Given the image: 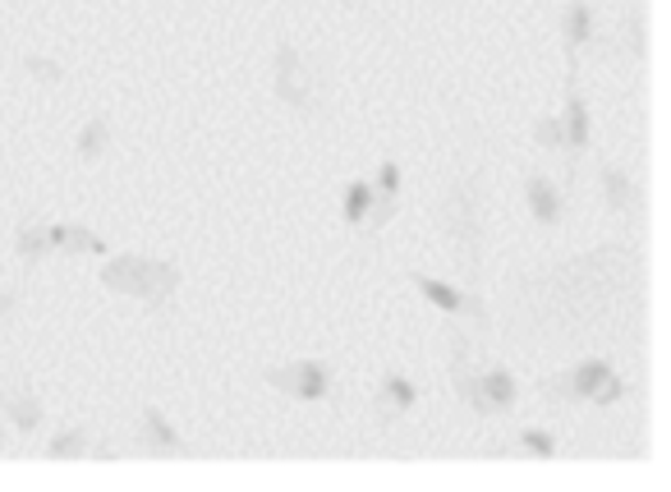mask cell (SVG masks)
<instances>
[{
	"instance_id": "obj_22",
	"label": "cell",
	"mask_w": 671,
	"mask_h": 492,
	"mask_svg": "<svg viewBox=\"0 0 671 492\" xmlns=\"http://www.w3.org/2000/svg\"><path fill=\"white\" fill-rule=\"evenodd\" d=\"M23 74L37 84V88H65V79H69V69L56 61V56H42V51H23Z\"/></svg>"
},
{
	"instance_id": "obj_23",
	"label": "cell",
	"mask_w": 671,
	"mask_h": 492,
	"mask_svg": "<svg viewBox=\"0 0 671 492\" xmlns=\"http://www.w3.org/2000/svg\"><path fill=\"white\" fill-rule=\"evenodd\" d=\"M373 179H350L345 185V194H341V217H345V226L350 230H359L364 226V217H369V207H373Z\"/></svg>"
},
{
	"instance_id": "obj_26",
	"label": "cell",
	"mask_w": 671,
	"mask_h": 492,
	"mask_svg": "<svg viewBox=\"0 0 671 492\" xmlns=\"http://www.w3.org/2000/svg\"><path fill=\"white\" fill-rule=\"evenodd\" d=\"M396 212H400V194H373V207H369V217H364V226L359 230H369V236H382L386 226L396 221Z\"/></svg>"
},
{
	"instance_id": "obj_10",
	"label": "cell",
	"mask_w": 671,
	"mask_h": 492,
	"mask_svg": "<svg viewBox=\"0 0 671 492\" xmlns=\"http://www.w3.org/2000/svg\"><path fill=\"white\" fill-rule=\"evenodd\" d=\"M561 46H565V69H580L584 51L598 46V6L593 0H565L561 6Z\"/></svg>"
},
{
	"instance_id": "obj_8",
	"label": "cell",
	"mask_w": 671,
	"mask_h": 492,
	"mask_svg": "<svg viewBox=\"0 0 671 492\" xmlns=\"http://www.w3.org/2000/svg\"><path fill=\"white\" fill-rule=\"evenodd\" d=\"M263 382L272 386V392L290 396V401L318 405V401L331 396L336 369L327 364V359H290V364H272V369H263Z\"/></svg>"
},
{
	"instance_id": "obj_6",
	"label": "cell",
	"mask_w": 671,
	"mask_h": 492,
	"mask_svg": "<svg viewBox=\"0 0 671 492\" xmlns=\"http://www.w3.org/2000/svg\"><path fill=\"white\" fill-rule=\"evenodd\" d=\"M409 286H415L428 308H437L442 318H455V322H470L479 336L493 331V314H487V299L470 286H455V281H442V276H424V272H409Z\"/></svg>"
},
{
	"instance_id": "obj_25",
	"label": "cell",
	"mask_w": 671,
	"mask_h": 492,
	"mask_svg": "<svg viewBox=\"0 0 671 492\" xmlns=\"http://www.w3.org/2000/svg\"><path fill=\"white\" fill-rule=\"evenodd\" d=\"M529 134H534V143L543 147V152H552V157H565V124H561V116L557 111H543L534 124H529Z\"/></svg>"
},
{
	"instance_id": "obj_16",
	"label": "cell",
	"mask_w": 671,
	"mask_h": 492,
	"mask_svg": "<svg viewBox=\"0 0 671 492\" xmlns=\"http://www.w3.org/2000/svg\"><path fill=\"white\" fill-rule=\"evenodd\" d=\"M10 244H14V258H19L23 276H33L46 263V253H51V244H46V217H19Z\"/></svg>"
},
{
	"instance_id": "obj_13",
	"label": "cell",
	"mask_w": 671,
	"mask_h": 492,
	"mask_svg": "<svg viewBox=\"0 0 671 492\" xmlns=\"http://www.w3.org/2000/svg\"><path fill=\"white\" fill-rule=\"evenodd\" d=\"M525 207L543 230H557V226H565V217H571V198H565L561 179H552L543 171L525 175Z\"/></svg>"
},
{
	"instance_id": "obj_5",
	"label": "cell",
	"mask_w": 671,
	"mask_h": 492,
	"mask_svg": "<svg viewBox=\"0 0 671 492\" xmlns=\"http://www.w3.org/2000/svg\"><path fill=\"white\" fill-rule=\"evenodd\" d=\"M272 92L280 97V107H290L304 120H318L331 101V84H327L322 65L290 37H280L272 51Z\"/></svg>"
},
{
	"instance_id": "obj_24",
	"label": "cell",
	"mask_w": 671,
	"mask_h": 492,
	"mask_svg": "<svg viewBox=\"0 0 671 492\" xmlns=\"http://www.w3.org/2000/svg\"><path fill=\"white\" fill-rule=\"evenodd\" d=\"M515 447H520L525 456H538V460H552L561 451V437L557 428H543V424H529L520 428V437H515Z\"/></svg>"
},
{
	"instance_id": "obj_1",
	"label": "cell",
	"mask_w": 671,
	"mask_h": 492,
	"mask_svg": "<svg viewBox=\"0 0 671 492\" xmlns=\"http://www.w3.org/2000/svg\"><path fill=\"white\" fill-rule=\"evenodd\" d=\"M644 304V249L603 244L565 263L520 272L506 286V341H543L552 350L584 336H603Z\"/></svg>"
},
{
	"instance_id": "obj_18",
	"label": "cell",
	"mask_w": 671,
	"mask_h": 492,
	"mask_svg": "<svg viewBox=\"0 0 671 492\" xmlns=\"http://www.w3.org/2000/svg\"><path fill=\"white\" fill-rule=\"evenodd\" d=\"M479 386H483V405H487V414H510L515 401H520V378H515L506 364H487V369H479Z\"/></svg>"
},
{
	"instance_id": "obj_7",
	"label": "cell",
	"mask_w": 671,
	"mask_h": 492,
	"mask_svg": "<svg viewBox=\"0 0 671 492\" xmlns=\"http://www.w3.org/2000/svg\"><path fill=\"white\" fill-rule=\"evenodd\" d=\"M442 354H447V382L451 392L464 401V409L487 419V405H483V386H479V364H474V341L455 318H447V331H442Z\"/></svg>"
},
{
	"instance_id": "obj_12",
	"label": "cell",
	"mask_w": 671,
	"mask_h": 492,
	"mask_svg": "<svg viewBox=\"0 0 671 492\" xmlns=\"http://www.w3.org/2000/svg\"><path fill=\"white\" fill-rule=\"evenodd\" d=\"M139 451H147V456H166V460H185V456H189L185 433L175 428V419H170L162 405H143V409H139Z\"/></svg>"
},
{
	"instance_id": "obj_9",
	"label": "cell",
	"mask_w": 671,
	"mask_h": 492,
	"mask_svg": "<svg viewBox=\"0 0 671 492\" xmlns=\"http://www.w3.org/2000/svg\"><path fill=\"white\" fill-rule=\"evenodd\" d=\"M557 116L565 124V162H571V171H575L593 147V111H588V97L580 88V69H565V97H561Z\"/></svg>"
},
{
	"instance_id": "obj_28",
	"label": "cell",
	"mask_w": 671,
	"mask_h": 492,
	"mask_svg": "<svg viewBox=\"0 0 671 492\" xmlns=\"http://www.w3.org/2000/svg\"><path fill=\"white\" fill-rule=\"evenodd\" d=\"M373 189H382V194H400V189H405V171H400V162H382V166H377V179H373Z\"/></svg>"
},
{
	"instance_id": "obj_3",
	"label": "cell",
	"mask_w": 671,
	"mask_h": 492,
	"mask_svg": "<svg viewBox=\"0 0 671 492\" xmlns=\"http://www.w3.org/2000/svg\"><path fill=\"white\" fill-rule=\"evenodd\" d=\"M626 378L616 373V364L607 354H584L575 359L571 369H557L548 378H538V401L552 405V409H565V405H598V409H612L626 401Z\"/></svg>"
},
{
	"instance_id": "obj_20",
	"label": "cell",
	"mask_w": 671,
	"mask_h": 492,
	"mask_svg": "<svg viewBox=\"0 0 671 492\" xmlns=\"http://www.w3.org/2000/svg\"><path fill=\"white\" fill-rule=\"evenodd\" d=\"M612 51L630 65H644V56H649V19H644V10H626L622 23H616V37H612Z\"/></svg>"
},
{
	"instance_id": "obj_2",
	"label": "cell",
	"mask_w": 671,
	"mask_h": 492,
	"mask_svg": "<svg viewBox=\"0 0 671 492\" xmlns=\"http://www.w3.org/2000/svg\"><path fill=\"white\" fill-rule=\"evenodd\" d=\"M487 175L483 166H460L442 179L437 189V203H432V221H437V236H442V249L451 253V263L460 267L464 286H479L487 276L483 263H487Z\"/></svg>"
},
{
	"instance_id": "obj_14",
	"label": "cell",
	"mask_w": 671,
	"mask_h": 492,
	"mask_svg": "<svg viewBox=\"0 0 671 492\" xmlns=\"http://www.w3.org/2000/svg\"><path fill=\"white\" fill-rule=\"evenodd\" d=\"M46 244H51V253H65V258H107L111 253V244L79 221H46Z\"/></svg>"
},
{
	"instance_id": "obj_27",
	"label": "cell",
	"mask_w": 671,
	"mask_h": 492,
	"mask_svg": "<svg viewBox=\"0 0 671 492\" xmlns=\"http://www.w3.org/2000/svg\"><path fill=\"white\" fill-rule=\"evenodd\" d=\"M29 281V276H23ZM23 281H14V286H0V336H6L19 318V304H23Z\"/></svg>"
},
{
	"instance_id": "obj_17",
	"label": "cell",
	"mask_w": 671,
	"mask_h": 492,
	"mask_svg": "<svg viewBox=\"0 0 671 492\" xmlns=\"http://www.w3.org/2000/svg\"><path fill=\"white\" fill-rule=\"evenodd\" d=\"M111 143H116V124H111L107 111H97L92 120H84L79 134H74V162H79V166H97L111 152Z\"/></svg>"
},
{
	"instance_id": "obj_19",
	"label": "cell",
	"mask_w": 671,
	"mask_h": 492,
	"mask_svg": "<svg viewBox=\"0 0 671 492\" xmlns=\"http://www.w3.org/2000/svg\"><path fill=\"white\" fill-rule=\"evenodd\" d=\"M373 405H377V414H386V419H400V414H409L419 405V386L409 382L405 373H382L377 392H373Z\"/></svg>"
},
{
	"instance_id": "obj_29",
	"label": "cell",
	"mask_w": 671,
	"mask_h": 492,
	"mask_svg": "<svg viewBox=\"0 0 671 492\" xmlns=\"http://www.w3.org/2000/svg\"><path fill=\"white\" fill-rule=\"evenodd\" d=\"M6 442H10V428H6V419H0V451H6Z\"/></svg>"
},
{
	"instance_id": "obj_15",
	"label": "cell",
	"mask_w": 671,
	"mask_h": 492,
	"mask_svg": "<svg viewBox=\"0 0 671 492\" xmlns=\"http://www.w3.org/2000/svg\"><path fill=\"white\" fill-rule=\"evenodd\" d=\"M598 194H603V203H607V212H612V217H626V221H635L639 207H644L635 175L622 171V166H598Z\"/></svg>"
},
{
	"instance_id": "obj_11",
	"label": "cell",
	"mask_w": 671,
	"mask_h": 492,
	"mask_svg": "<svg viewBox=\"0 0 671 492\" xmlns=\"http://www.w3.org/2000/svg\"><path fill=\"white\" fill-rule=\"evenodd\" d=\"M0 419H6L10 433L33 437V433L42 428V419H46V405H42V396H37V386L23 382V378L0 382Z\"/></svg>"
},
{
	"instance_id": "obj_21",
	"label": "cell",
	"mask_w": 671,
	"mask_h": 492,
	"mask_svg": "<svg viewBox=\"0 0 671 492\" xmlns=\"http://www.w3.org/2000/svg\"><path fill=\"white\" fill-rule=\"evenodd\" d=\"M92 451H97L92 424H65V428H56V433L46 437V456L51 460H84Z\"/></svg>"
},
{
	"instance_id": "obj_4",
	"label": "cell",
	"mask_w": 671,
	"mask_h": 492,
	"mask_svg": "<svg viewBox=\"0 0 671 492\" xmlns=\"http://www.w3.org/2000/svg\"><path fill=\"white\" fill-rule=\"evenodd\" d=\"M97 276L111 295L139 299L147 314L166 308L179 295V286H185V272H179L170 258H147V253H107Z\"/></svg>"
},
{
	"instance_id": "obj_30",
	"label": "cell",
	"mask_w": 671,
	"mask_h": 492,
	"mask_svg": "<svg viewBox=\"0 0 671 492\" xmlns=\"http://www.w3.org/2000/svg\"><path fill=\"white\" fill-rule=\"evenodd\" d=\"M336 6H364V0H336Z\"/></svg>"
}]
</instances>
